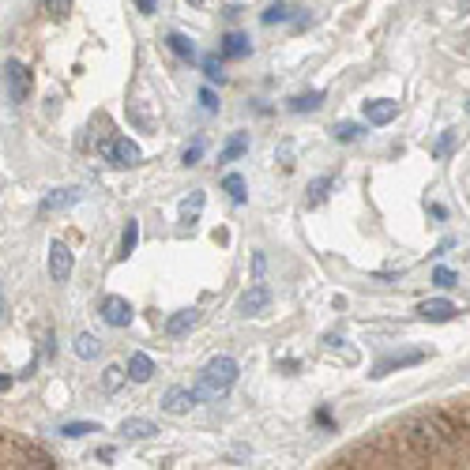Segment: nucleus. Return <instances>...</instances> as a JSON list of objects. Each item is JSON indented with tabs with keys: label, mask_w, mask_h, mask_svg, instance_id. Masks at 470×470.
Instances as JSON below:
<instances>
[{
	"label": "nucleus",
	"mask_w": 470,
	"mask_h": 470,
	"mask_svg": "<svg viewBox=\"0 0 470 470\" xmlns=\"http://www.w3.org/2000/svg\"><path fill=\"white\" fill-rule=\"evenodd\" d=\"M196 399H200V395L189 391V388H170L166 395H162V410L166 414H189L196 407Z\"/></svg>",
	"instance_id": "8"
},
{
	"label": "nucleus",
	"mask_w": 470,
	"mask_h": 470,
	"mask_svg": "<svg viewBox=\"0 0 470 470\" xmlns=\"http://www.w3.org/2000/svg\"><path fill=\"white\" fill-rule=\"evenodd\" d=\"M238 361L233 357H226V354H219V357H211L207 365H204V373H200V384H196V395L200 399H222V395L238 384Z\"/></svg>",
	"instance_id": "2"
},
{
	"label": "nucleus",
	"mask_w": 470,
	"mask_h": 470,
	"mask_svg": "<svg viewBox=\"0 0 470 470\" xmlns=\"http://www.w3.org/2000/svg\"><path fill=\"white\" fill-rule=\"evenodd\" d=\"M432 282H437L441 290H448V286H456V282H459V275H456L451 267H437V271H432Z\"/></svg>",
	"instance_id": "29"
},
{
	"label": "nucleus",
	"mask_w": 470,
	"mask_h": 470,
	"mask_svg": "<svg viewBox=\"0 0 470 470\" xmlns=\"http://www.w3.org/2000/svg\"><path fill=\"white\" fill-rule=\"evenodd\" d=\"M219 53H222V57H230V61H238V57H245V53H248V38H245V34H238V30H230L226 38H222V46H219Z\"/></svg>",
	"instance_id": "14"
},
{
	"label": "nucleus",
	"mask_w": 470,
	"mask_h": 470,
	"mask_svg": "<svg viewBox=\"0 0 470 470\" xmlns=\"http://www.w3.org/2000/svg\"><path fill=\"white\" fill-rule=\"evenodd\" d=\"M222 189L230 192L233 204H245V177H241V173H226V177H222Z\"/></svg>",
	"instance_id": "20"
},
{
	"label": "nucleus",
	"mask_w": 470,
	"mask_h": 470,
	"mask_svg": "<svg viewBox=\"0 0 470 470\" xmlns=\"http://www.w3.org/2000/svg\"><path fill=\"white\" fill-rule=\"evenodd\" d=\"M245 151H248V136H245V132H238V136H233V139L226 143V147H222L219 162H233V158H241Z\"/></svg>",
	"instance_id": "19"
},
{
	"label": "nucleus",
	"mask_w": 470,
	"mask_h": 470,
	"mask_svg": "<svg viewBox=\"0 0 470 470\" xmlns=\"http://www.w3.org/2000/svg\"><path fill=\"white\" fill-rule=\"evenodd\" d=\"M136 8H139L143 15H155V12H158V0H136Z\"/></svg>",
	"instance_id": "35"
},
{
	"label": "nucleus",
	"mask_w": 470,
	"mask_h": 470,
	"mask_svg": "<svg viewBox=\"0 0 470 470\" xmlns=\"http://www.w3.org/2000/svg\"><path fill=\"white\" fill-rule=\"evenodd\" d=\"M121 432H124V437H155L158 425H155V422H147V418H124Z\"/></svg>",
	"instance_id": "15"
},
{
	"label": "nucleus",
	"mask_w": 470,
	"mask_h": 470,
	"mask_svg": "<svg viewBox=\"0 0 470 470\" xmlns=\"http://www.w3.org/2000/svg\"><path fill=\"white\" fill-rule=\"evenodd\" d=\"M200 207H204V192H192L185 204H180V219H185L189 226L196 222V214H200Z\"/></svg>",
	"instance_id": "22"
},
{
	"label": "nucleus",
	"mask_w": 470,
	"mask_h": 470,
	"mask_svg": "<svg viewBox=\"0 0 470 470\" xmlns=\"http://www.w3.org/2000/svg\"><path fill=\"white\" fill-rule=\"evenodd\" d=\"M407 444L414 456H444V451L459 441V425L451 422V414H441V410H432V414H422V418H414L407 429Z\"/></svg>",
	"instance_id": "1"
},
{
	"label": "nucleus",
	"mask_w": 470,
	"mask_h": 470,
	"mask_svg": "<svg viewBox=\"0 0 470 470\" xmlns=\"http://www.w3.org/2000/svg\"><path fill=\"white\" fill-rule=\"evenodd\" d=\"M192 323H196V313H192V309L173 313V316L166 320V335H185V332H192Z\"/></svg>",
	"instance_id": "16"
},
{
	"label": "nucleus",
	"mask_w": 470,
	"mask_h": 470,
	"mask_svg": "<svg viewBox=\"0 0 470 470\" xmlns=\"http://www.w3.org/2000/svg\"><path fill=\"white\" fill-rule=\"evenodd\" d=\"M189 4H192V8H200V4H204V0H189Z\"/></svg>",
	"instance_id": "37"
},
{
	"label": "nucleus",
	"mask_w": 470,
	"mask_h": 470,
	"mask_svg": "<svg viewBox=\"0 0 470 470\" xmlns=\"http://www.w3.org/2000/svg\"><path fill=\"white\" fill-rule=\"evenodd\" d=\"M71 267H76V256H71V248H68L64 241H53V245H49V271H53V279H57V282H68Z\"/></svg>",
	"instance_id": "6"
},
{
	"label": "nucleus",
	"mask_w": 470,
	"mask_h": 470,
	"mask_svg": "<svg viewBox=\"0 0 470 470\" xmlns=\"http://www.w3.org/2000/svg\"><path fill=\"white\" fill-rule=\"evenodd\" d=\"M87 432H98V425H95V422H68V425L61 429V437L76 441V437H87Z\"/></svg>",
	"instance_id": "28"
},
{
	"label": "nucleus",
	"mask_w": 470,
	"mask_h": 470,
	"mask_svg": "<svg viewBox=\"0 0 470 470\" xmlns=\"http://www.w3.org/2000/svg\"><path fill=\"white\" fill-rule=\"evenodd\" d=\"M395 113H399V102H391V98H373V102H365V121H369V124H391Z\"/></svg>",
	"instance_id": "10"
},
{
	"label": "nucleus",
	"mask_w": 470,
	"mask_h": 470,
	"mask_svg": "<svg viewBox=\"0 0 470 470\" xmlns=\"http://www.w3.org/2000/svg\"><path fill=\"white\" fill-rule=\"evenodd\" d=\"M4 87H8V102L12 105H23L30 98V87H34V76L23 61H8L4 64Z\"/></svg>",
	"instance_id": "3"
},
{
	"label": "nucleus",
	"mask_w": 470,
	"mask_h": 470,
	"mask_svg": "<svg viewBox=\"0 0 470 470\" xmlns=\"http://www.w3.org/2000/svg\"><path fill=\"white\" fill-rule=\"evenodd\" d=\"M204 158V139H192V147L185 151V166H196Z\"/></svg>",
	"instance_id": "32"
},
{
	"label": "nucleus",
	"mask_w": 470,
	"mask_h": 470,
	"mask_svg": "<svg viewBox=\"0 0 470 470\" xmlns=\"http://www.w3.org/2000/svg\"><path fill=\"white\" fill-rule=\"evenodd\" d=\"M267 305H271V290L256 282V286H248V290L241 294L238 313H241V316H260V313H267Z\"/></svg>",
	"instance_id": "7"
},
{
	"label": "nucleus",
	"mask_w": 470,
	"mask_h": 470,
	"mask_svg": "<svg viewBox=\"0 0 470 470\" xmlns=\"http://www.w3.org/2000/svg\"><path fill=\"white\" fill-rule=\"evenodd\" d=\"M76 200H80V196H76V189H53V192L46 196V200L38 204V211H42V214H53V211H64V207H71Z\"/></svg>",
	"instance_id": "12"
},
{
	"label": "nucleus",
	"mask_w": 470,
	"mask_h": 470,
	"mask_svg": "<svg viewBox=\"0 0 470 470\" xmlns=\"http://www.w3.org/2000/svg\"><path fill=\"white\" fill-rule=\"evenodd\" d=\"M124 376H129V373H124L121 365H110V369L102 373V388H105V391H117V388L124 384Z\"/></svg>",
	"instance_id": "26"
},
{
	"label": "nucleus",
	"mask_w": 470,
	"mask_h": 470,
	"mask_svg": "<svg viewBox=\"0 0 470 470\" xmlns=\"http://www.w3.org/2000/svg\"><path fill=\"white\" fill-rule=\"evenodd\" d=\"M151 376H155V361H151L147 354H132V357H129V381L147 384Z\"/></svg>",
	"instance_id": "13"
},
{
	"label": "nucleus",
	"mask_w": 470,
	"mask_h": 470,
	"mask_svg": "<svg viewBox=\"0 0 470 470\" xmlns=\"http://www.w3.org/2000/svg\"><path fill=\"white\" fill-rule=\"evenodd\" d=\"M456 136H459V132H444L441 143L432 147V155H437V158H448V155H451V143H456Z\"/></svg>",
	"instance_id": "31"
},
{
	"label": "nucleus",
	"mask_w": 470,
	"mask_h": 470,
	"mask_svg": "<svg viewBox=\"0 0 470 470\" xmlns=\"http://www.w3.org/2000/svg\"><path fill=\"white\" fill-rule=\"evenodd\" d=\"M200 102H204V110H207V113H214V110H219V102H214V95H211L207 87L200 90Z\"/></svg>",
	"instance_id": "34"
},
{
	"label": "nucleus",
	"mask_w": 470,
	"mask_h": 470,
	"mask_svg": "<svg viewBox=\"0 0 470 470\" xmlns=\"http://www.w3.org/2000/svg\"><path fill=\"white\" fill-rule=\"evenodd\" d=\"M136 245H139V222L129 219V226H124V233H121V256H132Z\"/></svg>",
	"instance_id": "18"
},
{
	"label": "nucleus",
	"mask_w": 470,
	"mask_h": 470,
	"mask_svg": "<svg viewBox=\"0 0 470 470\" xmlns=\"http://www.w3.org/2000/svg\"><path fill=\"white\" fill-rule=\"evenodd\" d=\"M332 136H335L339 143H354V139L361 136V124H354V121H339L335 129H332Z\"/></svg>",
	"instance_id": "23"
},
{
	"label": "nucleus",
	"mask_w": 470,
	"mask_h": 470,
	"mask_svg": "<svg viewBox=\"0 0 470 470\" xmlns=\"http://www.w3.org/2000/svg\"><path fill=\"white\" fill-rule=\"evenodd\" d=\"M290 12H294V8H286V4H271V8L260 15V23H264V27H275V23H282V20H290Z\"/></svg>",
	"instance_id": "24"
},
{
	"label": "nucleus",
	"mask_w": 470,
	"mask_h": 470,
	"mask_svg": "<svg viewBox=\"0 0 470 470\" xmlns=\"http://www.w3.org/2000/svg\"><path fill=\"white\" fill-rule=\"evenodd\" d=\"M204 76H207L211 83H222V64H219V57H204Z\"/></svg>",
	"instance_id": "30"
},
{
	"label": "nucleus",
	"mask_w": 470,
	"mask_h": 470,
	"mask_svg": "<svg viewBox=\"0 0 470 470\" xmlns=\"http://www.w3.org/2000/svg\"><path fill=\"white\" fill-rule=\"evenodd\" d=\"M456 313H459V309H456V305H451L448 298H432V301H422V305H418V316H422V320H432V323H444V320H451Z\"/></svg>",
	"instance_id": "9"
},
{
	"label": "nucleus",
	"mask_w": 470,
	"mask_h": 470,
	"mask_svg": "<svg viewBox=\"0 0 470 470\" xmlns=\"http://www.w3.org/2000/svg\"><path fill=\"white\" fill-rule=\"evenodd\" d=\"M418 361H425V350H410V354H391L384 361H376L373 376H388L391 369H407V365H418Z\"/></svg>",
	"instance_id": "11"
},
{
	"label": "nucleus",
	"mask_w": 470,
	"mask_h": 470,
	"mask_svg": "<svg viewBox=\"0 0 470 470\" xmlns=\"http://www.w3.org/2000/svg\"><path fill=\"white\" fill-rule=\"evenodd\" d=\"M166 42H170V49L177 53L180 61H192L196 57V46H192V38H185V34H170Z\"/></svg>",
	"instance_id": "21"
},
{
	"label": "nucleus",
	"mask_w": 470,
	"mask_h": 470,
	"mask_svg": "<svg viewBox=\"0 0 470 470\" xmlns=\"http://www.w3.org/2000/svg\"><path fill=\"white\" fill-rule=\"evenodd\" d=\"M320 102H323L320 90H309V95L290 98V110H294V113H313V110H320Z\"/></svg>",
	"instance_id": "17"
},
{
	"label": "nucleus",
	"mask_w": 470,
	"mask_h": 470,
	"mask_svg": "<svg viewBox=\"0 0 470 470\" xmlns=\"http://www.w3.org/2000/svg\"><path fill=\"white\" fill-rule=\"evenodd\" d=\"M98 313H102V320L110 323V328H129V323H132V305L124 298H105L98 305Z\"/></svg>",
	"instance_id": "5"
},
{
	"label": "nucleus",
	"mask_w": 470,
	"mask_h": 470,
	"mask_svg": "<svg viewBox=\"0 0 470 470\" xmlns=\"http://www.w3.org/2000/svg\"><path fill=\"white\" fill-rule=\"evenodd\" d=\"M68 8H71V0H46V12L57 15V20H61V15H68Z\"/></svg>",
	"instance_id": "33"
},
{
	"label": "nucleus",
	"mask_w": 470,
	"mask_h": 470,
	"mask_svg": "<svg viewBox=\"0 0 470 470\" xmlns=\"http://www.w3.org/2000/svg\"><path fill=\"white\" fill-rule=\"evenodd\" d=\"M252 267H256V279L264 275V267H267V260H264V252H256V256H252Z\"/></svg>",
	"instance_id": "36"
},
{
	"label": "nucleus",
	"mask_w": 470,
	"mask_h": 470,
	"mask_svg": "<svg viewBox=\"0 0 470 470\" xmlns=\"http://www.w3.org/2000/svg\"><path fill=\"white\" fill-rule=\"evenodd\" d=\"M76 354L87 357V361L98 357V339H95V335H76Z\"/></svg>",
	"instance_id": "27"
},
{
	"label": "nucleus",
	"mask_w": 470,
	"mask_h": 470,
	"mask_svg": "<svg viewBox=\"0 0 470 470\" xmlns=\"http://www.w3.org/2000/svg\"><path fill=\"white\" fill-rule=\"evenodd\" d=\"M335 185V177L328 173V177H316L313 180V185H309V204H320L323 200V196H328V189Z\"/></svg>",
	"instance_id": "25"
},
{
	"label": "nucleus",
	"mask_w": 470,
	"mask_h": 470,
	"mask_svg": "<svg viewBox=\"0 0 470 470\" xmlns=\"http://www.w3.org/2000/svg\"><path fill=\"white\" fill-rule=\"evenodd\" d=\"M102 155H105V162H113V166H136V162L143 158L139 155V147L129 139V136H113V139H105L102 143Z\"/></svg>",
	"instance_id": "4"
}]
</instances>
